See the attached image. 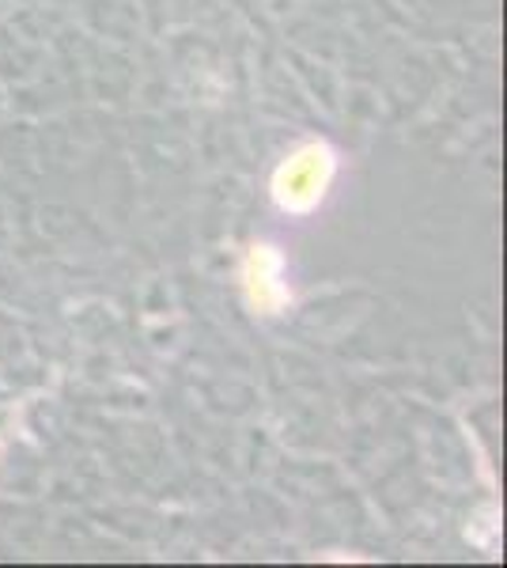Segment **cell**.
<instances>
[{"mask_svg": "<svg viewBox=\"0 0 507 568\" xmlns=\"http://www.w3.org/2000/svg\"><path fill=\"white\" fill-rule=\"evenodd\" d=\"M337 179V152L326 141H307L273 171V205L288 216H311Z\"/></svg>", "mask_w": 507, "mask_h": 568, "instance_id": "6da1fadb", "label": "cell"}, {"mask_svg": "<svg viewBox=\"0 0 507 568\" xmlns=\"http://www.w3.org/2000/svg\"><path fill=\"white\" fill-rule=\"evenodd\" d=\"M243 296L257 315H281L292 304V288L284 281V254L276 243H254L243 258Z\"/></svg>", "mask_w": 507, "mask_h": 568, "instance_id": "7a4b0ae2", "label": "cell"}]
</instances>
